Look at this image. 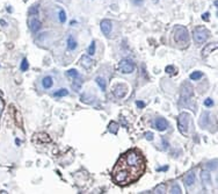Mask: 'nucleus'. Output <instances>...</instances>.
I'll return each instance as SVG.
<instances>
[{"instance_id":"obj_14","label":"nucleus","mask_w":218,"mask_h":194,"mask_svg":"<svg viewBox=\"0 0 218 194\" xmlns=\"http://www.w3.org/2000/svg\"><path fill=\"white\" fill-rule=\"evenodd\" d=\"M217 48V43L216 42H214V43H211V44H208L204 49H203V51H202V56L203 57H207L211 51H214L215 49Z\"/></svg>"},{"instance_id":"obj_26","label":"nucleus","mask_w":218,"mask_h":194,"mask_svg":"<svg viewBox=\"0 0 218 194\" xmlns=\"http://www.w3.org/2000/svg\"><path fill=\"white\" fill-rule=\"evenodd\" d=\"M29 69V64H28V60L26 58L22 59L21 62V71H27Z\"/></svg>"},{"instance_id":"obj_34","label":"nucleus","mask_w":218,"mask_h":194,"mask_svg":"<svg viewBox=\"0 0 218 194\" xmlns=\"http://www.w3.org/2000/svg\"><path fill=\"white\" fill-rule=\"evenodd\" d=\"M163 144H164V150H167L168 149V143L165 139H163Z\"/></svg>"},{"instance_id":"obj_7","label":"nucleus","mask_w":218,"mask_h":194,"mask_svg":"<svg viewBox=\"0 0 218 194\" xmlns=\"http://www.w3.org/2000/svg\"><path fill=\"white\" fill-rule=\"evenodd\" d=\"M153 124H154L156 129L159 130V131L166 130L167 127H168V122H167L165 119H163V117H157V119L154 120V123H153Z\"/></svg>"},{"instance_id":"obj_10","label":"nucleus","mask_w":218,"mask_h":194,"mask_svg":"<svg viewBox=\"0 0 218 194\" xmlns=\"http://www.w3.org/2000/svg\"><path fill=\"white\" fill-rule=\"evenodd\" d=\"M201 180L203 183V185L205 187H208L210 184H211V175H210V172L207 171V170H203L201 172Z\"/></svg>"},{"instance_id":"obj_31","label":"nucleus","mask_w":218,"mask_h":194,"mask_svg":"<svg viewBox=\"0 0 218 194\" xmlns=\"http://www.w3.org/2000/svg\"><path fill=\"white\" fill-rule=\"evenodd\" d=\"M145 138L147 141H152L153 139V134L150 133V131H147V133H145Z\"/></svg>"},{"instance_id":"obj_3","label":"nucleus","mask_w":218,"mask_h":194,"mask_svg":"<svg viewBox=\"0 0 218 194\" xmlns=\"http://www.w3.org/2000/svg\"><path fill=\"white\" fill-rule=\"evenodd\" d=\"M174 40L178 44L180 45H186L189 41V34L187 28L184 27H176L174 32Z\"/></svg>"},{"instance_id":"obj_25","label":"nucleus","mask_w":218,"mask_h":194,"mask_svg":"<svg viewBox=\"0 0 218 194\" xmlns=\"http://www.w3.org/2000/svg\"><path fill=\"white\" fill-rule=\"evenodd\" d=\"M171 193L172 194H181L182 191H181V188H180V186H179L178 184H175V185L171 188Z\"/></svg>"},{"instance_id":"obj_5","label":"nucleus","mask_w":218,"mask_h":194,"mask_svg":"<svg viewBox=\"0 0 218 194\" xmlns=\"http://www.w3.org/2000/svg\"><path fill=\"white\" fill-rule=\"evenodd\" d=\"M189 117L190 115L188 113H181L178 119V127L180 133L183 135H187L188 133V124H189Z\"/></svg>"},{"instance_id":"obj_30","label":"nucleus","mask_w":218,"mask_h":194,"mask_svg":"<svg viewBox=\"0 0 218 194\" xmlns=\"http://www.w3.org/2000/svg\"><path fill=\"white\" fill-rule=\"evenodd\" d=\"M204 105H205L207 107H211V106L214 105V101H212V99H211V98H208V99H205V100H204Z\"/></svg>"},{"instance_id":"obj_28","label":"nucleus","mask_w":218,"mask_h":194,"mask_svg":"<svg viewBox=\"0 0 218 194\" xmlns=\"http://www.w3.org/2000/svg\"><path fill=\"white\" fill-rule=\"evenodd\" d=\"M59 21L63 22V23L66 21V15H65V12H64L63 9L59 11Z\"/></svg>"},{"instance_id":"obj_1","label":"nucleus","mask_w":218,"mask_h":194,"mask_svg":"<svg viewBox=\"0 0 218 194\" xmlns=\"http://www.w3.org/2000/svg\"><path fill=\"white\" fill-rule=\"evenodd\" d=\"M145 172V159L136 149H131L120 157L114 170L113 180L120 185L125 186L137 181Z\"/></svg>"},{"instance_id":"obj_9","label":"nucleus","mask_w":218,"mask_h":194,"mask_svg":"<svg viewBox=\"0 0 218 194\" xmlns=\"http://www.w3.org/2000/svg\"><path fill=\"white\" fill-rule=\"evenodd\" d=\"M100 28H101V30H102V33H103V34L108 35L109 33L111 32L113 23H111V21H110V20H102V21H101V23H100Z\"/></svg>"},{"instance_id":"obj_13","label":"nucleus","mask_w":218,"mask_h":194,"mask_svg":"<svg viewBox=\"0 0 218 194\" xmlns=\"http://www.w3.org/2000/svg\"><path fill=\"white\" fill-rule=\"evenodd\" d=\"M183 183H184V185H186L187 187L191 186V185L195 183V173H194V172L187 173V175H184V178H183Z\"/></svg>"},{"instance_id":"obj_27","label":"nucleus","mask_w":218,"mask_h":194,"mask_svg":"<svg viewBox=\"0 0 218 194\" xmlns=\"http://www.w3.org/2000/svg\"><path fill=\"white\" fill-rule=\"evenodd\" d=\"M94 54H95V42L93 41L91 45L88 47V55H94Z\"/></svg>"},{"instance_id":"obj_2","label":"nucleus","mask_w":218,"mask_h":194,"mask_svg":"<svg viewBox=\"0 0 218 194\" xmlns=\"http://www.w3.org/2000/svg\"><path fill=\"white\" fill-rule=\"evenodd\" d=\"M194 94L193 87L189 83H184L181 86V99H180V105L183 107H187L191 102V97Z\"/></svg>"},{"instance_id":"obj_29","label":"nucleus","mask_w":218,"mask_h":194,"mask_svg":"<svg viewBox=\"0 0 218 194\" xmlns=\"http://www.w3.org/2000/svg\"><path fill=\"white\" fill-rule=\"evenodd\" d=\"M165 71H166V72H167L168 75H172V73H174L175 69H174V66H172V65H168V66H166Z\"/></svg>"},{"instance_id":"obj_21","label":"nucleus","mask_w":218,"mask_h":194,"mask_svg":"<svg viewBox=\"0 0 218 194\" xmlns=\"http://www.w3.org/2000/svg\"><path fill=\"white\" fill-rule=\"evenodd\" d=\"M166 192V185L165 184H159L156 188H154V193L157 194H163Z\"/></svg>"},{"instance_id":"obj_37","label":"nucleus","mask_w":218,"mask_h":194,"mask_svg":"<svg viewBox=\"0 0 218 194\" xmlns=\"http://www.w3.org/2000/svg\"><path fill=\"white\" fill-rule=\"evenodd\" d=\"M0 23H1V26H6V24H7V23H6L4 20H0Z\"/></svg>"},{"instance_id":"obj_4","label":"nucleus","mask_w":218,"mask_h":194,"mask_svg":"<svg viewBox=\"0 0 218 194\" xmlns=\"http://www.w3.org/2000/svg\"><path fill=\"white\" fill-rule=\"evenodd\" d=\"M210 33L209 30L205 28V27H197L195 30H194V41L197 43V44H201V43H204L208 37H209Z\"/></svg>"},{"instance_id":"obj_23","label":"nucleus","mask_w":218,"mask_h":194,"mask_svg":"<svg viewBox=\"0 0 218 194\" xmlns=\"http://www.w3.org/2000/svg\"><path fill=\"white\" fill-rule=\"evenodd\" d=\"M208 116H209V113H207V112L203 113V117L200 120V123L203 127H207V126H208V123H207V122H208Z\"/></svg>"},{"instance_id":"obj_8","label":"nucleus","mask_w":218,"mask_h":194,"mask_svg":"<svg viewBox=\"0 0 218 194\" xmlns=\"http://www.w3.org/2000/svg\"><path fill=\"white\" fill-rule=\"evenodd\" d=\"M114 96L117 98H123L127 93V86L125 85H122V84H118L117 86L114 87V91H113Z\"/></svg>"},{"instance_id":"obj_18","label":"nucleus","mask_w":218,"mask_h":194,"mask_svg":"<svg viewBox=\"0 0 218 194\" xmlns=\"http://www.w3.org/2000/svg\"><path fill=\"white\" fill-rule=\"evenodd\" d=\"M81 84H82V81H81V79L79 80L78 79V77L75 78V80H73L72 83V88L75 91V92H79L80 91V87H81Z\"/></svg>"},{"instance_id":"obj_24","label":"nucleus","mask_w":218,"mask_h":194,"mask_svg":"<svg viewBox=\"0 0 218 194\" xmlns=\"http://www.w3.org/2000/svg\"><path fill=\"white\" fill-rule=\"evenodd\" d=\"M66 75H67L69 77H71V78H77V77H79V73H78V71H77L75 69H71V70L66 71Z\"/></svg>"},{"instance_id":"obj_19","label":"nucleus","mask_w":218,"mask_h":194,"mask_svg":"<svg viewBox=\"0 0 218 194\" xmlns=\"http://www.w3.org/2000/svg\"><path fill=\"white\" fill-rule=\"evenodd\" d=\"M95 80H96V84L100 86V88H101V90L105 92V91H106V80H105L103 78H101V77H98L96 79H95Z\"/></svg>"},{"instance_id":"obj_12","label":"nucleus","mask_w":218,"mask_h":194,"mask_svg":"<svg viewBox=\"0 0 218 194\" xmlns=\"http://www.w3.org/2000/svg\"><path fill=\"white\" fill-rule=\"evenodd\" d=\"M80 63H81V65H82L85 69H90V68H92V65L94 64V60H93L90 56L84 55V56H81V58H80Z\"/></svg>"},{"instance_id":"obj_6","label":"nucleus","mask_w":218,"mask_h":194,"mask_svg":"<svg viewBox=\"0 0 218 194\" xmlns=\"http://www.w3.org/2000/svg\"><path fill=\"white\" fill-rule=\"evenodd\" d=\"M118 69L123 73H132L135 71V64L131 59H122L118 64Z\"/></svg>"},{"instance_id":"obj_11","label":"nucleus","mask_w":218,"mask_h":194,"mask_svg":"<svg viewBox=\"0 0 218 194\" xmlns=\"http://www.w3.org/2000/svg\"><path fill=\"white\" fill-rule=\"evenodd\" d=\"M29 26H30V29H32L33 33H37L41 29L42 23H41V21L37 19V18H33V19L30 20V22H29Z\"/></svg>"},{"instance_id":"obj_33","label":"nucleus","mask_w":218,"mask_h":194,"mask_svg":"<svg viewBox=\"0 0 218 194\" xmlns=\"http://www.w3.org/2000/svg\"><path fill=\"white\" fill-rule=\"evenodd\" d=\"M4 106H5L4 100L0 98V116H1V113H2V111H4Z\"/></svg>"},{"instance_id":"obj_16","label":"nucleus","mask_w":218,"mask_h":194,"mask_svg":"<svg viewBox=\"0 0 218 194\" xmlns=\"http://www.w3.org/2000/svg\"><path fill=\"white\" fill-rule=\"evenodd\" d=\"M108 131L109 133H111V134H114V135H116L117 131H118V124H117L116 122L111 121L108 126Z\"/></svg>"},{"instance_id":"obj_17","label":"nucleus","mask_w":218,"mask_h":194,"mask_svg":"<svg viewBox=\"0 0 218 194\" xmlns=\"http://www.w3.org/2000/svg\"><path fill=\"white\" fill-rule=\"evenodd\" d=\"M77 48V42L73 39V36H69L67 39V49L69 50H74Z\"/></svg>"},{"instance_id":"obj_22","label":"nucleus","mask_w":218,"mask_h":194,"mask_svg":"<svg viewBox=\"0 0 218 194\" xmlns=\"http://www.w3.org/2000/svg\"><path fill=\"white\" fill-rule=\"evenodd\" d=\"M202 76H203V75H202V72H201V71H194L189 77H190L191 80H199Z\"/></svg>"},{"instance_id":"obj_35","label":"nucleus","mask_w":218,"mask_h":194,"mask_svg":"<svg viewBox=\"0 0 218 194\" xmlns=\"http://www.w3.org/2000/svg\"><path fill=\"white\" fill-rule=\"evenodd\" d=\"M202 18H203V20L208 21V20H209V13H204V14L202 15Z\"/></svg>"},{"instance_id":"obj_15","label":"nucleus","mask_w":218,"mask_h":194,"mask_svg":"<svg viewBox=\"0 0 218 194\" xmlns=\"http://www.w3.org/2000/svg\"><path fill=\"white\" fill-rule=\"evenodd\" d=\"M52 84H54V80H52V78L50 76L43 78V80H42V85H43L44 88H50L52 86Z\"/></svg>"},{"instance_id":"obj_20","label":"nucleus","mask_w":218,"mask_h":194,"mask_svg":"<svg viewBox=\"0 0 218 194\" xmlns=\"http://www.w3.org/2000/svg\"><path fill=\"white\" fill-rule=\"evenodd\" d=\"M69 94V91L66 88H60L54 93V97H66Z\"/></svg>"},{"instance_id":"obj_36","label":"nucleus","mask_w":218,"mask_h":194,"mask_svg":"<svg viewBox=\"0 0 218 194\" xmlns=\"http://www.w3.org/2000/svg\"><path fill=\"white\" fill-rule=\"evenodd\" d=\"M167 169H168V167H167V166H165V167H161V169H158V171H164V170L166 171Z\"/></svg>"},{"instance_id":"obj_32","label":"nucleus","mask_w":218,"mask_h":194,"mask_svg":"<svg viewBox=\"0 0 218 194\" xmlns=\"http://www.w3.org/2000/svg\"><path fill=\"white\" fill-rule=\"evenodd\" d=\"M136 105H137L138 108H144V107H145V103H144L143 101H141V100H137V101H136Z\"/></svg>"}]
</instances>
